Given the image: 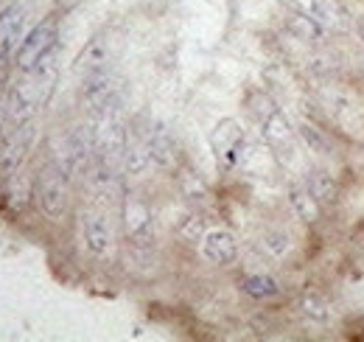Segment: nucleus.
Here are the masks:
<instances>
[{"label": "nucleus", "mask_w": 364, "mask_h": 342, "mask_svg": "<svg viewBox=\"0 0 364 342\" xmlns=\"http://www.w3.org/2000/svg\"><path fill=\"white\" fill-rule=\"evenodd\" d=\"M359 73H362V76H364V56H362V59H359Z\"/></svg>", "instance_id": "nucleus-25"}, {"label": "nucleus", "mask_w": 364, "mask_h": 342, "mask_svg": "<svg viewBox=\"0 0 364 342\" xmlns=\"http://www.w3.org/2000/svg\"><path fill=\"white\" fill-rule=\"evenodd\" d=\"M149 152H151V160L157 166H171V157H174V149H171V138L163 127H154L149 132V140H146Z\"/></svg>", "instance_id": "nucleus-16"}, {"label": "nucleus", "mask_w": 364, "mask_h": 342, "mask_svg": "<svg viewBox=\"0 0 364 342\" xmlns=\"http://www.w3.org/2000/svg\"><path fill=\"white\" fill-rule=\"evenodd\" d=\"M79 68L85 71V76L92 73V71L107 68V43H104V37H95V40L85 48V53H82V59H79Z\"/></svg>", "instance_id": "nucleus-18"}, {"label": "nucleus", "mask_w": 364, "mask_h": 342, "mask_svg": "<svg viewBox=\"0 0 364 342\" xmlns=\"http://www.w3.org/2000/svg\"><path fill=\"white\" fill-rule=\"evenodd\" d=\"M300 311L309 320H314V323H328L331 320V309H328V303L319 295H306V298L300 300Z\"/></svg>", "instance_id": "nucleus-20"}, {"label": "nucleus", "mask_w": 364, "mask_h": 342, "mask_svg": "<svg viewBox=\"0 0 364 342\" xmlns=\"http://www.w3.org/2000/svg\"><path fill=\"white\" fill-rule=\"evenodd\" d=\"M241 289H244L250 298H255V300L274 298V295L280 292L277 281H274V278H269V275H247V278L241 281Z\"/></svg>", "instance_id": "nucleus-17"}, {"label": "nucleus", "mask_w": 364, "mask_h": 342, "mask_svg": "<svg viewBox=\"0 0 364 342\" xmlns=\"http://www.w3.org/2000/svg\"><path fill=\"white\" fill-rule=\"evenodd\" d=\"M23 28H26V9L11 6L9 11L0 14V62H6L23 43Z\"/></svg>", "instance_id": "nucleus-6"}, {"label": "nucleus", "mask_w": 364, "mask_h": 342, "mask_svg": "<svg viewBox=\"0 0 364 342\" xmlns=\"http://www.w3.org/2000/svg\"><path fill=\"white\" fill-rule=\"evenodd\" d=\"M53 45H56V20L46 17L40 26L31 28V34L17 48V68L23 73H31L37 68V62L46 56Z\"/></svg>", "instance_id": "nucleus-1"}, {"label": "nucleus", "mask_w": 364, "mask_h": 342, "mask_svg": "<svg viewBox=\"0 0 364 342\" xmlns=\"http://www.w3.org/2000/svg\"><path fill=\"white\" fill-rule=\"evenodd\" d=\"M68 182L70 177L59 169L56 163L48 166L43 174H40V208L46 211V216L50 219H59V216L68 211Z\"/></svg>", "instance_id": "nucleus-3"}, {"label": "nucleus", "mask_w": 364, "mask_h": 342, "mask_svg": "<svg viewBox=\"0 0 364 342\" xmlns=\"http://www.w3.org/2000/svg\"><path fill=\"white\" fill-rule=\"evenodd\" d=\"M267 247L272 250L274 256H283L289 250V236L286 233H269L267 236Z\"/></svg>", "instance_id": "nucleus-21"}, {"label": "nucleus", "mask_w": 364, "mask_h": 342, "mask_svg": "<svg viewBox=\"0 0 364 342\" xmlns=\"http://www.w3.org/2000/svg\"><path fill=\"white\" fill-rule=\"evenodd\" d=\"M289 202H291L294 214L300 216L303 222H309V224L319 222V216H322V205L314 200V194H311L306 185H294V188L289 191Z\"/></svg>", "instance_id": "nucleus-15"}, {"label": "nucleus", "mask_w": 364, "mask_h": 342, "mask_svg": "<svg viewBox=\"0 0 364 342\" xmlns=\"http://www.w3.org/2000/svg\"><path fill=\"white\" fill-rule=\"evenodd\" d=\"M85 242L92 253H107L109 250V242H112V233H109V222L101 214L85 216Z\"/></svg>", "instance_id": "nucleus-14"}, {"label": "nucleus", "mask_w": 364, "mask_h": 342, "mask_svg": "<svg viewBox=\"0 0 364 342\" xmlns=\"http://www.w3.org/2000/svg\"><path fill=\"white\" fill-rule=\"evenodd\" d=\"M289 9H291V14L286 17L289 34H294V37L303 40V43H322V37H325L328 31L319 26L317 20H314L300 3H289Z\"/></svg>", "instance_id": "nucleus-9"}, {"label": "nucleus", "mask_w": 364, "mask_h": 342, "mask_svg": "<svg viewBox=\"0 0 364 342\" xmlns=\"http://www.w3.org/2000/svg\"><path fill=\"white\" fill-rule=\"evenodd\" d=\"M202 253L208 261L213 264H232L238 256V247H235V239L230 236L228 230H210L202 236Z\"/></svg>", "instance_id": "nucleus-11"}, {"label": "nucleus", "mask_w": 364, "mask_h": 342, "mask_svg": "<svg viewBox=\"0 0 364 342\" xmlns=\"http://www.w3.org/2000/svg\"><path fill=\"white\" fill-rule=\"evenodd\" d=\"M261 124H264V138H267V143L272 146L274 155H280V157H291V152H294V129L289 127L286 115L274 110L272 115L264 118Z\"/></svg>", "instance_id": "nucleus-8"}, {"label": "nucleus", "mask_w": 364, "mask_h": 342, "mask_svg": "<svg viewBox=\"0 0 364 342\" xmlns=\"http://www.w3.org/2000/svg\"><path fill=\"white\" fill-rule=\"evenodd\" d=\"M34 143V127L31 121L28 124H20V127H11L3 140H0V177H14L17 169L23 166L28 149Z\"/></svg>", "instance_id": "nucleus-2"}, {"label": "nucleus", "mask_w": 364, "mask_h": 342, "mask_svg": "<svg viewBox=\"0 0 364 342\" xmlns=\"http://www.w3.org/2000/svg\"><path fill=\"white\" fill-rule=\"evenodd\" d=\"M322 101H325V113H328L342 129L350 132V129L362 127V115H359L356 104H353L348 95H342V93H325Z\"/></svg>", "instance_id": "nucleus-12"}, {"label": "nucleus", "mask_w": 364, "mask_h": 342, "mask_svg": "<svg viewBox=\"0 0 364 342\" xmlns=\"http://www.w3.org/2000/svg\"><path fill=\"white\" fill-rule=\"evenodd\" d=\"M82 98L92 113H104L109 107H118V79H115V73L107 71V68L87 73L85 85H82Z\"/></svg>", "instance_id": "nucleus-4"}, {"label": "nucleus", "mask_w": 364, "mask_h": 342, "mask_svg": "<svg viewBox=\"0 0 364 342\" xmlns=\"http://www.w3.org/2000/svg\"><path fill=\"white\" fill-rule=\"evenodd\" d=\"M353 28H356V34H359V40L364 43V17H356V23H353Z\"/></svg>", "instance_id": "nucleus-24"}, {"label": "nucleus", "mask_w": 364, "mask_h": 342, "mask_svg": "<svg viewBox=\"0 0 364 342\" xmlns=\"http://www.w3.org/2000/svg\"><path fill=\"white\" fill-rule=\"evenodd\" d=\"M300 6L317 20L328 34H333V31H345V28H348V14H345L333 0H306V3H300Z\"/></svg>", "instance_id": "nucleus-10"}, {"label": "nucleus", "mask_w": 364, "mask_h": 342, "mask_svg": "<svg viewBox=\"0 0 364 342\" xmlns=\"http://www.w3.org/2000/svg\"><path fill=\"white\" fill-rule=\"evenodd\" d=\"M306 188L314 194V200H317L319 205H336V200H339V182H336V177L322 169H314L306 177Z\"/></svg>", "instance_id": "nucleus-13"}, {"label": "nucleus", "mask_w": 364, "mask_h": 342, "mask_svg": "<svg viewBox=\"0 0 364 342\" xmlns=\"http://www.w3.org/2000/svg\"><path fill=\"white\" fill-rule=\"evenodd\" d=\"M297 135H300V140L306 143V149L309 152H314V155H331V140H328V135L322 132V129H317L314 124H300V129H297Z\"/></svg>", "instance_id": "nucleus-19"}, {"label": "nucleus", "mask_w": 364, "mask_h": 342, "mask_svg": "<svg viewBox=\"0 0 364 342\" xmlns=\"http://www.w3.org/2000/svg\"><path fill=\"white\" fill-rule=\"evenodd\" d=\"M9 124V115H6V95H0V132Z\"/></svg>", "instance_id": "nucleus-23"}, {"label": "nucleus", "mask_w": 364, "mask_h": 342, "mask_svg": "<svg viewBox=\"0 0 364 342\" xmlns=\"http://www.w3.org/2000/svg\"><path fill=\"white\" fill-rule=\"evenodd\" d=\"M210 149H213V155L225 166H235L238 157H241V149H244V132H241V127L232 118H225L219 127L213 129V135H210Z\"/></svg>", "instance_id": "nucleus-5"}, {"label": "nucleus", "mask_w": 364, "mask_h": 342, "mask_svg": "<svg viewBox=\"0 0 364 342\" xmlns=\"http://www.w3.org/2000/svg\"><path fill=\"white\" fill-rule=\"evenodd\" d=\"M124 227H127L129 242H135V244L151 242V214H149L146 202H140L135 197H129L124 202Z\"/></svg>", "instance_id": "nucleus-7"}, {"label": "nucleus", "mask_w": 364, "mask_h": 342, "mask_svg": "<svg viewBox=\"0 0 364 342\" xmlns=\"http://www.w3.org/2000/svg\"><path fill=\"white\" fill-rule=\"evenodd\" d=\"M180 233L185 239H199L202 236V222L196 219V216H191V219H185L180 227Z\"/></svg>", "instance_id": "nucleus-22"}]
</instances>
